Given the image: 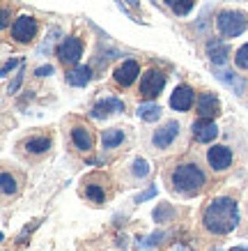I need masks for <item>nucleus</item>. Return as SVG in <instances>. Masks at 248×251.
Masks as SVG:
<instances>
[{"instance_id": "1", "label": "nucleus", "mask_w": 248, "mask_h": 251, "mask_svg": "<svg viewBox=\"0 0 248 251\" xmlns=\"http://www.w3.org/2000/svg\"><path fill=\"white\" fill-rule=\"evenodd\" d=\"M204 228L214 233V235H227L237 228L239 224V207L237 201L227 196H218L214 201H209V205L204 207L203 214Z\"/></svg>"}, {"instance_id": "2", "label": "nucleus", "mask_w": 248, "mask_h": 251, "mask_svg": "<svg viewBox=\"0 0 248 251\" xmlns=\"http://www.w3.org/2000/svg\"><path fill=\"white\" fill-rule=\"evenodd\" d=\"M170 180H173L175 189L186 194V196L198 194L204 187V182H207L203 168L198 166V164H181V166H177L173 171V175H170Z\"/></svg>"}, {"instance_id": "3", "label": "nucleus", "mask_w": 248, "mask_h": 251, "mask_svg": "<svg viewBox=\"0 0 248 251\" xmlns=\"http://www.w3.org/2000/svg\"><path fill=\"white\" fill-rule=\"evenodd\" d=\"M216 28L223 37H239L248 28V16L239 9H223L216 16Z\"/></svg>"}, {"instance_id": "4", "label": "nucleus", "mask_w": 248, "mask_h": 251, "mask_svg": "<svg viewBox=\"0 0 248 251\" xmlns=\"http://www.w3.org/2000/svg\"><path fill=\"white\" fill-rule=\"evenodd\" d=\"M37 35V19L35 16H19L12 23V39H16L19 44H30Z\"/></svg>"}, {"instance_id": "5", "label": "nucleus", "mask_w": 248, "mask_h": 251, "mask_svg": "<svg viewBox=\"0 0 248 251\" xmlns=\"http://www.w3.org/2000/svg\"><path fill=\"white\" fill-rule=\"evenodd\" d=\"M165 74L163 72H158V69H150V72H145V76L140 78V95L145 99H154L161 95V90L165 88Z\"/></svg>"}, {"instance_id": "6", "label": "nucleus", "mask_w": 248, "mask_h": 251, "mask_svg": "<svg viewBox=\"0 0 248 251\" xmlns=\"http://www.w3.org/2000/svg\"><path fill=\"white\" fill-rule=\"evenodd\" d=\"M55 53L65 65H76L83 55V42L78 37H65L62 44L55 49Z\"/></svg>"}, {"instance_id": "7", "label": "nucleus", "mask_w": 248, "mask_h": 251, "mask_svg": "<svg viewBox=\"0 0 248 251\" xmlns=\"http://www.w3.org/2000/svg\"><path fill=\"white\" fill-rule=\"evenodd\" d=\"M177 134H180V122H177V120H170V122H165L163 127H158V129L154 131L152 143L157 145L158 150L170 148V145H173V141L177 138Z\"/></svg>"}, {"instance_id": "8", "label": "nucleus", "mask_w": 248, "mask_h": 251, "mask_svg": "<svg viewBox=\"0 0 248 251\" xmlns=\"http://www.w3.org/2000/svg\"><path fill=\"white\" fill-rule=\"evenodd\" d=\"M138 76H140V65H138V60H124L113 74L115 83L122 85V88H129Z\"/></svg>"}, {"instance_id": "9", "label": "nucleus", "mask_w": 248, "mask_h": 251, "mask_svg": "<svg viewBox=\"0 0 248 251\" xmlns=\"http://www.w3.org/2000/svg\"><path fill=\"white\" fill-rule=\"evenodd\" d=\"M191 129H193V138L198 143H209V141H214L218 136V127L211 118H198Z\"/></svg>"}, {"instance_id": "10", "label": "nucleus", "mask_w": 248, "mask_h": 251, "mask_svg": "<svg viewBox=\"0 0 248 251\" xmlns=\"http://www.w3.org/2000/svg\"><path fill=\"white\" fill-rule=\"evenodd\" d=\"M207 161H209V166L214 171H225L232 164V150L225 148V145H214L207 152Z\"/></svg>"}, {"instance_id": "11", "label": "nucleus", "mask_w": 248, "mask_h": 251, "mask_svg": "<svg viewBox=\"0 0 248 251\" xmlns=\"http://www.w3.org/2000/svg\"><path fill=\"white\" fill-rule=\"evenodd\" d=\"M113 111H115V113H124V104H122V99L106 97V99H99L97 104L92 106L90 115H92V118H108Z\"/></svg>"}, {"instance_id": "12", "label": "nucleus", "mask_w": 248, "mask_h": 251, "mask_svg": "<svg viewBox=\"0 0 248 251\" xmlns=\"http://www.w3.org/2000/svg\"><path fill=\"white\" fill-rule=\"evenodd\" d=\"M71 143L76 145V150L81 152H90L94 148V136H92V129L85 127V125H76L71 129Z\"/></svg>"}, {"instance_id": "13", "label": "nucleus", "mask_w": 248, "mask_h": 251, "mask_svg": "<svg viewBox=\"0 0 248 251\" xmlns=\"http://www.w3.org/2000/svg\"><path fill=\"white\" fill-rule=\"evenodd\" d=\"M193 101H196V92L191 90L188 85H180V88H175L173 97H170V106L175 111H188L193 106Z\"/></svg>"}, {"instance_id": "14", "label": "nucleus", "mask_w": 248, "mask_h": 251, "mask_svg": "<svg viewBox=\"0 0 248 251\" xmlns=\"http://www.w3.org/2000/svg\"><path fill=\"white\" fill-rule=\"evenodd\" d=\"M230 46L225 44V42H221V39H214V42H209L207 44V55H209L211 65H216V67H221V65H225L227 60H230Z\"/></svg>"}, {"instance_id": "15", "label": "nucleus", "mask_w": 248, "mask_h": 251, "mask_svg": "<svg viewBox=\"0 0 248 251\" xmlns=\"http://www.w3.org/2000/svg\"><path fill=\"white\" fill-rule=\"evenodd\" d=\"M198 113H200V118H216V115L221 113V104H218L216 95L203 92V95L198 97Z\"/></svg>"}, {"instance_id": "16", "label": "nucleus", "mask_w": 248, "mask_h": 251, "mask_svg": "<svg viewBox=\"0 0 248 251\" xmlns=\"http://www.w3.org/2000/svg\"><path fill=\"white\" fill-rule=\"evenodd\" d=\"M214 76L221 81V83H225L227 88H232L234 95H244L246 92V81L239 76V74H234V72H225V69H216L214 72Z\"/></svg>"}, {"instance_id": "17", "label": "nucleus", "mask_w": 248, "mask_h": 251, "mask_svg": "<svg viewBox=\"0 0 248 251\" xmlns=\"http://www.w3.org/2000/svg\"><path fill=\"white\" fill-rule=\"evenodd\" d=\"M90 78H92V69L85 67V65H78L71 72H67V83L76 85V88H85V85L90 83Z\"/></svg>"}, {"instance_id": "18", "label": "nucleus", "mask_w": 248, "mask_h": 251, "mask_svg": "<svg viewBox=\"0 0 248 251\" xmlns=\"http://www.w3.org/2000/svg\"><path fill=\"white\" fill-rule=\"evenodd\" d=\"M23 148H25V152H30V154H44V152H48V148H51V138L48 136L28 138V141L23 143Z\"/></svg>"}, {"instance_id": "19", "label": "nucleus", "mask_w": 248, "mask_h": 251, "mask_svg": "<svg viewBox=\"0 0 248 251\" xmlns=\"http://www.w3.org/2000/svg\"><path fill=\"white\" fill-rule=\"evenodd\" d=\"M138 118L140 120H145V122H154V120H158L161 118V106L158 104H154V101H145V104H140L138 106Z\"/></svg>"}, {"instance_id": "20", "label": "nucleus", "mask_w": 248, "mask_h": 251, "mask_svg": "<svg viewBox=\"0 0 248 251\" xmlns=\"http://www.w3.org/2000/svg\"><path fill=\"white\" fill-rule=\"evenodd\" d=\"M163 2H165V7L177 16H184L193 9V0H163Z\"/></svg>"}, {"instance_id": "21", "label": "nucleus", "mask_w": 248, "mask_h": 251, "mask_svg": "<svg viewBox=\"0 0 248 251\" xmlns=\"http://www.w3.org/2000/svg\"><path fill=\"white\" fill-rule=\"evenodd\" d=\"M122 141H124V131L122 129H108V131H104V136H101V143H104L106 150L122 145Z\"/></svg>"}, {"instance_id": "22", "label": "nucleus", "mask_w": 248, "mask_h": 251, "mask_svg": "<svg viewBox=\"0 0 248 251\" xmlns=\"http://www.w3.org/2000/svg\"><path fill=\"white\" fill-rule=\"evenodd\" d=\"M152 217H154V221H157V224H168V221L175 217V207L168 205V203H161L158 207H154Z\"/></svg>"}, {"instance_id": "23", "label": "nucleus", "mask_w": 248, "mask_h": 251, "mask_svg": "<svg viewBox=\"0 0 248 251\" xmlns=\"http://www.w3.org/2000/svg\"><path fill=\"white\" fill-rule=\"evenodd\" d=\"M85 196L90 198L92 203H104L106 201V191L101 184H85Z\"/></svg>"}, {"instance_id": "24", "label": "nucleus", "mask_w": 248, "mask_h": 251, "mask_svg": "<svg viewBox=\"0 0 248 251\" xmlns=\"http://www.w3.org/2000/svg\"><path fill=\"white\" fill-rule=\"evenodd\" d=\"M0 184H2V194H5V196H14L16 194V180L9 173L0 175Z\"/></svg>"}, {"instance_id": "25", "label": "nucleus", "mask_w": 248, "mask_h": 251, "mask_svg": "<svg viewBox=\"0 0 248 251\" xmlns=\"http://www.w3.org/2000/svg\"><path fill=\"white\" fill-rule=\"evenodd\" d=\"M131 173H134L135 177H147V175H150V164H147V159H135Z\"/></svg>"}, {"instance_id": "26", "label": "nucleus", "mask_w": 248, "mask_h": 251, "mask_svg": "<svg viewBox=\"0 0 248 251\" xmlns=\"http://www.w3.org/2000/svg\"><path fill=\"white\" fill-rule=\"evenodd\" d=\"M234 62H237V67L248 69V44H244L241 49H237V53H234Z\"/></svg>"}, {"instance_id": "27", "label": "nucleus", "mask_w": 248, "mask_h": 251, "mask_svg": "<svg viewBox=\"0 0 248 251\" xmlns=\"http://www.w3.org/2000/svg\"><path fill=\"white\" fill-rule=\"evenodd\" d=\"M165 237V233H154V235H150L147 240H143V247H147V249H154L161 240Z\"/></svg>"}, {"instance_id": "28", "label": "nucleus", "mask_w": 248, "mask_h": 251, "mask_svg": "<svg viewBox=\"0 0 248 251\" xmlns=\"http://www.w3.org/2000/svg\"><path fill=\"white\" fill-rule=\"evenodd\" d=\"M19 65H23V58H12V60H7L5 65H2V72H0V74H2V76H7L9 72H12L14 67H19Z\"/></svg>"}, {"instance_id": "29", "label": "nucleus", "mask_w": 248, "mask_h": 251, "mask_svg": "<svg viewBox=\"0 0 248 251\" xmlns=\"http://www.w3.org/2000/svg\"><path fill=\"white\" fill-rule=\"evenodd\" d=\"M157 196V187H150V189H145L143 194H138L135 196V203H145V201H150V198Z\"/></svg>"}, {"instance_id": "30", "label": "nucleus", "mask_w": 248, "mask_h": 251, "mask_svg": "<svg viewBox=\"0 0 248 251\" xmlns=\"http://www.w3.org/2000/svg\"><path fill=\"white\" fill-rule=\"evenodd\" d=\"M48 74H53V67H51V65H44V67H37V69H35V76H37V78H44V76H48Z\"/></svg>"}, {"instance_id": "31", "label": "nucleus", "mask_w": 248, "mask_h": 251, "mask_svg": "<svg viewBox=\"0 0 248 251\" xmlns=\"http://www.w3.org/2000/svg\"><path fill=\"white\" fill-rule=\"evenodd\" d=\"M21 81H23V72H21V74H19V76L14 78V83H9V88H7V90H9V95H14V92L19 90V85H21Z\"/></svg>"}, {"instance_id": "32", "label": "nucleus", "mask_w": 248, "mask_h": 251, "mask_svg": "<svg viewBox=\"0 0 248 251\" xmlns=\"http://www.w3.org/2000/svg\"><path fill=\"white\" fill-rule=\"evenodd\" d=\"M7 23H9V12L2 9V28H7Z\"/></svg>"}, {"instance_id": "33", "label": "nucleus", "mask_w": 248, "mask_h": 251, "mask_svg": "<svg viewBox=\"0 0 248 251\" xmlns=\"http://www.w3.org/2000/svg\"><path fill=\"white\" fill-rule=\"evenodd\" d=\"M230 251H248V247H232Z\"/></svg>"}, {"instance_id": "34", "label": "nucleus", "mask_w": 248, "mask_h": 251, "mask_svg": "<svg viewBox=\"0 0 248 251\" xmlns=\"http://www.w3.org/2000/svg\"><path fill=\"white\" fill-rule=\"evenodd\" d=\"M129 5H131V7H138V5H140V2H138V0H127Z\"/></svg>"}]
</instances>
